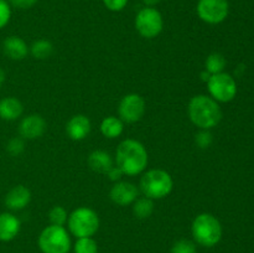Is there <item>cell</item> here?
Returning a JSON list of instances; mask_svg holds the SVG:
<instances>
[{"instance_id":"19","label":"cell","mask_w":254,"mask_h":253,"mask_svg":"<svg viewBox=\"0 0 254 253\" xmlns=\"http://www.w3.org/2000/svg\"><path fill=\"white\" fill-rule=\"evenodd\" d=\"M99 129H101V133L104 138L116 139L123 134L124 123L119 117L109 116L101 122Z\"/></svg>"},{"instance_id":"12","label":"cell","mask_w":254,"mask_h":253,"mask_svg":"<svg viewBox=\"0 0 254 253\" xmlns=\"http://www.w3.org/2000/svg\"><path fill=\"white\" fill-rule=\"evenodd\" d=\"M46 121L40 114H30L24 117L19 124V135L22 139L34 140L44 135L46 131Z\"/></svg>"},{"instance_id":"2","label":"cell","mask_w":254,"mask_h":253,"mask_svg":"<svg viewBox=\"0 0 254 253\" xmlns=\"http://www.w3.org/2000/svg\"><path fill=\"white\" fill-rule=\"evenodd\" d=\"M188 114L197 128L207 130L217 126L222 119V111L218 102L206 94H197L190 99Z\"/></svg>"},{"instance_id":"27","label":"cell","mask_w":254,"mask_h":253,"mask_svg":"<svg viewBox=\"0 0 254 253\" xmlns=\"http://www.w3.org/2000/svg\"><path fill=\"white\" fill-rule=\"evenodd\" d=\"M11 19V5L7 0H0V29L6 26Z\"/></svg>"},{"instance_id":"31","label":"cell","mask_w":254,"mask_h":253,"mask_svg":"<svg viewBox=\"0 0 254 253\" xmlns=\"http://www.w3.org/2000/svg\"><path fill=\"white\" fill-rule=\"evenodd\" d=\"M107 176H108L109 178V180H112V181H114V183H117V181H121V179L123 178V171L121 170V169L118 168V166H112L111 168V170L108 171V173L106 174Z\"/></svg>"},{"instance_id":"23","label":"cell","mask_w":254,"mask_h":253,"mask_svg":"<svg viewBox=\"0 0 254 253\" xmlns=\"http://www.w3.org/2000/svg\"><path fill=\"white\" fill-rule=\"evenodd\" d=\"M74 253H98V245L93 237L77 238L73 246Z\"/></svg>"},{"instance_id":"13","label":"cell","mask_w":254,"mask_h":253,"mask_svg":"<svg viewBox=\"0 0 254 253\" xmlns=\"http://www.w3.org/2000/svg\"><path fill=\"white\" fill-rule=\"evenodd\" d=\"M92 123L88 117L83 114H76L71 117L66 124V134L69 139L74 141H81L89 135Z\"/></svg>"},{"instance_id":"11","label":"cell","mask_w":254,"mask_h":253,"mask_svg":"<svg viewBox=\"0 0 254 253\" xmlns=\"http://www.w3.org/2000/svg\"><path fill=\"white\" fill-rule=\"evenodd\" d=\"M138 196V188L129 181H117L109 191V197H111L112 202L118 206L133 205Z\"/></svg>"},{"instance_id":"30","label":"cell","mask_w":254,"mask_h":253,"mask_svg":"<svg viewBox=\"0 0 254 253\" xmlns=\"http://www.w3.org/2000/svg\"><path fill=\"white\" fill-rule=\"evenodd\" d=\"M37 2V0H9V4L11 6L17 7V9H31L32 6H35Z\"/></svg>"},{"instance_id":"15","label":"cell","mask_w":254,"mask_h":253,"mask_svg":"<svg viewBox=\"0 0 254 253\" xmlns=\"http://www.w3.org/2000/svg\"><path fill=\"white\" fill-rule=\"evenodd\" d=\"M2 51H4L5 56L9 57L10 60L20 61L27 56V54L30 52V47L21 37L9 36L2 42Z\"/></svg>"},{"instance_id":"10","label":"cell","mask_w":254,"mask_h":253,"mask_svg":"<svg viewBox=\"0 0 254 253\" xmlns=\"http://www.w3.org/2000/svg\"><path fill=\"white\" fill-rule=\"evenodd\" d=\"M145 109V101L140 94L129 93L119 102L118 116L123 123H136L144 117Z\"/></svg>"},{"instance_id":"6","label":"cell","mask_w":254,"mask_h":253,"mask_svg":"<svg viewBox=\"0 0 254 253\" xmlns=\"http://www.w3.org/2000/svg\"><path fill=\"white\" fill-rule=\"evenodd\" d=\"M42 253H68L71 250V236L64 226L50 225L41 231L37 240Z\"/></svg>"},{"instance_id":"3","label":"cell","mask_w":254,"mask_h":253,"mask_svg":"<svg viewBox=\"0 0 254 253\" xmlns=\"http://www.w3.org/2000/svg\"><path fill=\"white\" fill-rule=\"evenodd\" d=\"M191 233L196 245L207 248L215 247L222 238V225L216 216L203 212L193 218Z\"/></svg>"},{"instance_id":"9","label":"cell","mask_w":254,"mask_h":253,"mask_svg":"<svg viewBox=\"0 0 254 253\" xmlns=\"http://www.w3.org/2000/svg\"><path fill=\"white\" fill-rule=\"evenodd\" d=\"M196 14L208 25H218L227 19L230 14L228 0H198Z\"/></svg>"},{"instance_id":"33","label":"cell","mask_w":254,"mask_h":253,"mask_svg":"<svg viewBox=\"0 0 254 253\" xmlns=\"http://www.w3.org/2000/svg\"><path fill=\"white\" fill-rule=\"evenodd\" d=\"M5 71L2 68H0V87L2 86V84H4V82H5Z\"/></svg>"},{"instance_id":"29","label":"cell","mask_w":254,"mask_h":253,"mask_svg":"<svg viewBox=\"0 0 254 253\" xmlns=\"http://www.w3.org/2000/svg\"><path fill=\"white\" fill-rule=\"evenodd\" d=\"M129 0H103V4L109 11L119 12L126 9Z\"/></svg>"},{"instance_id":"4","label":"cell","mask_w":254,"mask_h":253,"mask_svg":"<svg viewBox=\"0 0 254 253\" xmlns=\"http://www.w3.org/2000/svg\"><path fill=\"white\" fill-rule=\"evenodd\" d=\"M139 188L145 197L161 200L168 197L174 189V180L168 171L163 169H151L143 174Z\"/></svg>"},{"instance_id":"26","label":"cell","mask_w":254,"mask_h":253,"mask_svg":"<svg viewBox=\"0 0 254 253\" xmlns=\"http://www.w3.org/2000/svg\"><path fill=\"white\" fill-rule=\"evenodd\" d=\"M6 150H7V153L12 156L21 155L25 150V144H24V140H22L21 136H20V138L10 139L9 143H7V145H6Z\"/></svg>"},{"instance_id":"14","label":"cell","mask_w":254,"mask_h":253,"mask_svg":"<svg viewBox=\"0 0 254 253\" xmlns=\"http://www.w3.org/2000/svg\"><path fill=\"white\" fill-rule=\"evenodd\" d=\"M31 201V191L24 185H16L5 196V206L11 211L24 210Z\"/></svg>"},{"instance_id":"18","label":"cell","mask_w":254,"mask_h":253,"mask_svg":"<svg viewBox=\"0 0 254 253\" xmlns=\"http://www.w3.org/2000/svg\"><path fill=\"white\" fill-rule=\"evenodd\" d=\"M87 163H88L91 170L99 174H107L111 170L112 166H114L113 158L111 156V154L104 150L92 151L87 159Z\"/></svg>"},{"instance_id":"16","label":"cell","mask_w":254,"mask_h":253,"mask_svg":"<svg viewBox=\"0 0 254 253\" xmlns=\"http://www.w3.org/2000/svg\"><path fill=\"white\" fill-rule=\"evenodd\" d=\"M21 222L15 215L10 212L0 213V241L10 242L20 232Z\"/></svg>"},{"instance_id":"21","label":"cell","mask_w":254,"mask_h":253,"mask_svg":"<svg viewBox=\"0 0 254 253\" xmlns=\"http://www.w3.org/2000/svg\"><path fill=\"white\" fill-rule=\"evenodd\" d=\"M54 52V45L51 41L46 39L36 40L34 44L30 46V54L37 60L49 59Z\"/></svg>"},{"instance_id":"24","label":"cell","mask_w":254,"mask_h":253,"mask_svg":"<svg viewBox=\"0 0 254 253\" xmlns=\"http://www.w3.org/2000/svg\"><path fill=\"white\" fill-rule=\"evenodd\" d=\"M67 220H68V213H67L66 208L62 207V206H54L49 211L50 225L64 226L67 223Z\"/></svg>"},{"instance_id":"20","label":"cell","mask_w":254,"mask_h":253,"mask_svg":"<svg viewBox=\"0 0 254 253\" xmlns=\"http://www.w3.org/2000/svg\"><path fill=\"white\" fill-rule=\"evenodd\" d=\"M154 212V200L145 197H138L133 202V213L136 218L145 220L149 218Z\"/></svg>"},{"instance_id":"32","label":"cell","mask_w":254,"mask_h":253,"mask_svg":"<svg viewBox=\"0 0 254 253\" xmlns=\"http://www.w3.org/2000/svg\"><path fill=\"white\" fill-rule=\"evenodd\" d=\"M141 1L144 2V5H145V6H151V7H155L156 5H158V4H160V2L163 1V0H141Z\"/></svg>"},{"instance_id":"1","label":"cell","mask_w":254,"mask_h":253,"mask_svg":"<svg viewBox=\"0 0 254 253\" xmlns=\"http://www.w3.org/2000/svg\"><path fill=\"white\" fill-rule=\"evenodd\" d=\"M117 166L124 175L135 176L145 171L149 163L146 148L135 139H126L118 145L116 151Z\"/></svg>"},{"instance_id":"17","label":"cell","mask_w":254,"mask_h":253,"mask_svg":"<svg viewBox=\"0 0 254 253\" xmlns=\"http://www.w3.org/2000/svg\"><path fill=\"white\" fill-rule=\"evenodd\" d=\"M24 113V106L15 97H5L0 101V118L12 122L19 119Z\"/></svg>"},{"instance_id":"7","label":"cell","mask_w":254,"mask_h":253,"mask_svg":"<svg viewBox=\"0 0 254 253\" xmlns=\"http://www.w3.org/2000/svg\"><path fill=\"white\" fill-rule=\"evenodd\" d=\"M135 30L144 39H155L164 29V19L156 7L145 6L140 9L134 20Z\"/></svg>"},{"instance_id":"5","label":"cell","mask_w":254,"mask_h":253,"mask_svg":"<svg viewBox=\"0 0 254 253\" xmlns=\"http://www.w3.org/2000/svg\"><path fill=\"white\" fill-rule=\"evenodd\" d=\"M99 216L93 208L81 206L68 215L67 227L76 238L93 237L99 230Z\"/></svg>"},{"instance_id":"28","label":"cell","mask_w":254,"mask_h":253,"mask_svg":"<svg viewBox=\"0 0 254 253\" xmlns=\"http://www.w3.org/2000/svg\"><path fill=\"white\" fill-rule=\"evenodd\" d=\"M195 141L201 149H206L212 144V134L207 129H200L195 136Z\"/></svg>"},{"instance_id":"22","label":"cell","mask_w":254,"mask_h":253,"mask_svg":"<svg viewBox=\"0 0 254 253\" xmlns=\"http://www.w3.org/2000/svg\"><path fill=\"white\" fill-rule=\"evenodd\" d=\"M226 64H227V61H226L225 56L218 54V52H213V54L208 55V57L206 59L205 62L206 71L210 74H216L223 72Z\"/></svg>"},{"instance_id":"25","label":"cell","mask_w":254,"mask_h":253,"mask_svg":"<svg viewBox=\"0 0 254 253\" xmlns=\"http://www.w3.org/2000/svg\"><path fill=\"white\" fill-rule=\"evenodd\" d=\"M171 253H197V247L195 241L181 238L174 243L171 247Z\"/></svg>"},{"instance_id":"8","label":"cell","mask_w":254,"mask_h":253,"mask_svg":"<svg viewBox=\"0 0 254 253\" xmlns=\"http://www.w3.org/2000/svg\"><path fill=\"white\" fill-rule=\"evenodd\" d=\"M207 88L210 92V97H212L218 103L231 102L237 94L236 79L226 72L211 74L207 81Z\"/></svg>"}]
</instances>
